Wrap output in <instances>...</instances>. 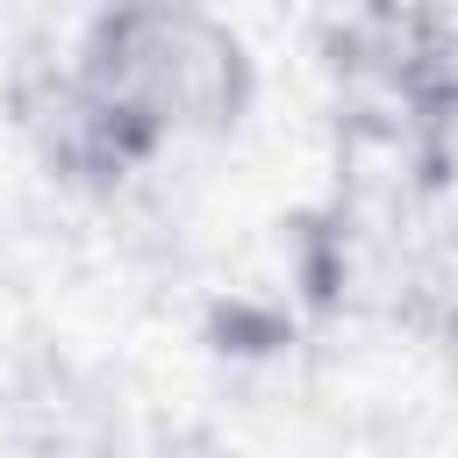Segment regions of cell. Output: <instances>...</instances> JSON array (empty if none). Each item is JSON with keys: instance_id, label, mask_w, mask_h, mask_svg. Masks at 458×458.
<instances>
[{"instance_id": "1", "label": "cell", "mask_w": 458, "mask_h": 458, "mask_svg": "<svg viewBox=\"0 0 458 458\" xmlns=\"http://www.w3.org/2000/svg\"><path fill=\"white\" fill-rule=\"evenodd\" d=\"M243 86V43L186 7H122L86 21L50 79L36 129L72 179H129L186 122L229 114Z\"/></svg>"}]
</instances>
